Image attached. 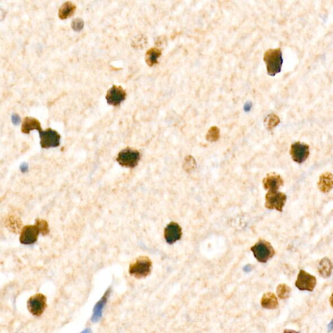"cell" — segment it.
<instances>
[{
    "label": "cell",
    "mask_w": 333,
    "mask_h": 333,
    "mask_svg": "<svg viewBox=\"0 0 333 333\" xmlns=\"http://www.w3.org/2000/svg\"><path fill=\"white\" fill-rule=\"evenodd\" d=\"M267 74L274 76L281 71L283 63L282 51L280 48L269 49L263 55Z\"/></svg>",
    "instance_id": "6da1fadb"
},
{
    "label": "cell",
    "mask_w": 333,
    "mask_h": 333,
    "mask_svg": "<svg viewBox=\"0 0 333 333\" xmlns=\"http://www.w3.org/2000/svg\"><path fill=\"white\" fill-rule=\"evenodd\" d=\"M152 265V261L149 258L139 257L134 263H131L129 273L137 279L145 278L151 272Z\"/></svg>",
    "instance_id": "7a4b0ae2"
},
{
    "label": "cell",
    "mask_w": 333,
    "mask_h": 333,
    "mask_svg": "<svg viewBox=\"0 0 333 333\" xmlns=\"http://www.w3.org/2000/svg\"><path fill=\"white\" fill-rule=\"evenodd\" d=\"M258 261L265 263L275 255V251L268 241L261 239L251 248Z\"/></svg>",
    "instance_id": "3957f363"
},
{
    "label": "cell",
    "mask_w": 333,
    "mask_h": 333,
    "mask_svg": "<svg viewBox=\"0 0 333 333\" xmlns=\"http://www.w3.org/2000/svg\"><path fill=\"white\" fill-rule=\"evenodd\" d=\"M141 158L140 152L127 148L119 153L117 161L120 166L127 168H134L138 165Z\"/></svg>",
    "instance_id": "277c9868"
},
{
    "label": "cell",
    "mask_w": 333,
    "mask_h": 333,
    "mask_svg": "<svg viewBox=\"0 0 333 333\" xmlns=\"http://www.w3.org/2000/svg\"><path fill=\"white\" fill-rule=\"evenodd\" d=\"M265 207L267 209L282 212L286 204L287 197L282 192L268 191L265 195Z\"/></svg>",
    "instance_id": "5b68a950"
},
{
    "label": "cell",
    "mask_w": 333,
    "mask_h": 333,
    "mask_svg": "<svg viewBox=\"0 0 333 333\" xmlns=\"http://www.w3.org/2000/svg\"><path fill=\"white\" fill-rule=\"evenodd\" d=\"M47 299L45 295L37 293L31 297L27 301V309L35 316H40L47 307Z\"/></svg>",
    "instance_id": "8992f818"
},
{
    "label": "cell",
    "mask_w": 333,
    "mask_h": 333,
    "mask_svg": "<svg viewBox=\"0 0 333 333\" xmlns=\"http://www.w3.org/2000/svg\"><path fill=\"white\" fill-rule=\"evenodd\" d=\"M41 138V146L43 148L57 147L60 144V135L54 130L48 128L39 132Z\"/></svg>",
    "instance_id": "52a82bcc"
},
{
    "label": "cell",
    "mask_w": 333,
    "mask_h": 333,
    "mask_svg": "<svg viewBox=\"0 0 333 333\" xmlns=\"http://www.w3.org/2000/svg\"><path fill=\"white\" fill-rule=\"evenodd\" d=\"M295 285L299 290L312 291L316 287V279L310 273L300 270Z\"/></svg>",
    "instance_id": "ba28073f"
},
{
    "label": "cell",
    "mask_w": 333,
    "mask_h": 333,
    "mask_svg": "<svg viewBox=\"0 0 333 333\" xmlns=\"http://www.w3.org/2000/svg\"><path fill=\"white\" fill-rule=\"evenodd\" d=\"M40 233V227L37 223L33 225L25 226L22 230L20 241L24 245L33 244L36 242Z\"/></svg>",
    "instance_id": "9c48e42d"
},
{
    "label": "cell",
    "mask_w": 333,
    "mask_h": 333,
    "mask_svg": "<svg viewBox=\"0 0 333 333\" xmlns=\"http://www.w3.org/2000/svg\"><path fill=\"white\" fill-rule=\"evenodd\" d=\"M290 153L293 161L296 163L302 164L306 161L310 154L309 146L300 142L295 143L291 146Z\"/></svg>",
    "instance_id": "30bf717a"
},
{
    "label": "cell",
    "mask_w": 333,
    "mask_h": 333,
    "mask_svg": "<svg viewBox=\"0 0 333 333\" xmlns=\"http://www.w3.org/2000/svg\"><path fill=\"white\" fill-rule=\"evenodd\" d=\"M126 93L120 86L114 85L107 93L106 99L108 104L118 106L126 99Z\"/></svg>",
    "instance_id": "8fae6325"
},
{
    "label": "cell",
    "mask_w": 333,
    "mask_h": 333,
    "mask_svg": "<svg viewBox=\"0 0 333 333\" xmlns=\"http://www.w3.org/2000/svg\"><path fill=\"white\" fill-rule=\"evenodd\" d=\"M182 235L181 227L174 222L168 224L164 230V237L168 244H173L176 241L180 240Z\"/></svg>",
    "instance_id": "7c38bea8"
},
{
    "label": "cell",
    "mask_w": 333,
    "mask_h": 333,
    "mask_svg": "<svg viewBox=\"0 0 333 333\" xmlns=\"http://www.w3.org/2000/svg\"><path fill=\"white\" fill-rule=\"evenodd\" d=\"M283 184L284 181L282 177L276 173L268 174L263 180V188L268 191H279V188L283 186Z\"/></svg>",
    "instance_id": "4fadbf2b"
},
{
    "label": "cell",
    "mask_w": 333,
    "mask_h": 333,
    "mask_svg": "<svg viewBox=\"0 0 333 333\" xmlns=\"http://www.w3.org/2000/svg\"><path fill=\"white\" fill-rule=\"evenodd\" d=\"M37 130L39 132L43 131L41 122L37 119L27 117L24 118L22 124L21 131L23 134H29L31 131Z\"/></svg>",
    "instance_id": "5bb4252c"
},
{
    "label": "cell",
    "mask_w": 333,
    "mask_h": 333,
    "mask_svg": "<svg viewBox=\"0 0 333 333\" xmlns=\"http://www.w3.org/2000/svg\"><path fill=\"white\" fill-rule=\"evenodd\" d=\"M318 187L323 193H328L333 189V174L331 172H325L320 176Z\"/></svg>",
    "instance_id": "9a60e30c"
},
{
    "label": "cell",
    "mask_w": 333,
    "mask_h": 333,
    "mask_svg": "<svg viewBox=\"0 0 333 333\" xmlns=\"http://www.w3.org/2000/svg\"><path fill=\"white\" fill-rule=\"evenodd\" d=\"M110 293V290L107 291L102 298L95 305L94 309H93L92 319H91L92 322H97L100 320L101 317H102L103 309H104L105 305L106 304Z\"/></svg>",
    "instance_id": "2e32d148"
},
{
    "label": "cell",
    "mask_w": 333,
    "mask_h": 333,
    "mask_svg": "<svg viewBox=\"0 0 333 333\" xmlns=\"http://www.w3.org/2000/svg\"><path fill=\"white\" fill-rule=\"evenodd\" d=\"M76 10V6L71 1L63 3L59 10V17L61 20H65L74 15Z\"/></svg>",
    "instance_id": "e0dca14e"
},
{
    "label": "cell",
    "mask_w": 333,
    "mask_h": 333,
    "mask_svg": "<svg viewBox=\"0 0 333 333\" xmlns=\"http://www.w3.org/2000/svg\"><path fill=\"white\" fill-rule=\"evenodd\" d=\"M261 305L265 309H275L279 306L278 299L274 293L267 292L262 298Z\"/></svg>",
    "instance_id": "ac0fdd59"
},
{
    "label": "cell",
    "mask_w": 333,
    "mask_h": 333,
    "mask_svg": "<svg viewBox=\"0 0 333 333\" xmlns=\"http://www.w3.org/2000/svg\"><path fill=\"white\" fill-rule=\"evenodd\" d=\"M333 265L332 262L328 258H324L320 262L318 265V272L324 278H328L332 275Z\"/></svg>",
    "instance_id": "d6986e66"
},
{
    "label": "cell",
    "mask_w": 333,
    "mask_h": 333,
    "mask_svg": "<svg viewBox=\"0 0 333 333\" xmlns=\"http://www.w3.org/2000/svg\"><path fill=\"white\" fill-rule=\"evenodd\" d=\"M162 51L157 48H152L146 51L145 61L148 66L152 67L157 64L158 59L161 56Z\"/></svg>",
    "instance_id": "ffe728a7"
},
{
    "label": "cell",
    "mask_w": 333,
    "mask_h": 333,
    "mask_svg": "<svg viewBox=\"0 0 333 333\" xmlns=\"http://www.w3.org/2000/svg\"><path fill=\"white\" fill-rule=\"evenodd\" d=\"M6 227L13 233H19L22 226L21 220L16 217L11 215L7 218L5 221Z\"/></svg>",
    "instance_id": "44dd1931"
},
{
    "label": "cell",
    "mask_w": 333,
    "mask_h": 333,
    "mask_svg": "<svg viewBox=\"0 0 333 333\" xmlns=\"http://www.w3.org/2000/svg\"><path fill=\"white\" fill-rule=\"evenodd\" d=\"M291 289L285 284L279 285L277 288V293L281 299H286L290 297Z\"/></svg>",
    "instance_id": "7402d4cb"
},
{
    "label": "cell",
    "mask_w": 333,
    "mask_h": 333,
    "mask_svg": "<svg viewBox=\"0 0 333 333\" xmlns=\"http://www.w3.org/2000/svg\"><path fill=\"white\" fill-rule=\"evenodd\" d=\"M264 122L267 128L268 129V130H271L279 124L280 120H279V118L276 115L271 114L265 118Z\"/></svg>",
    "instance_id": "603a6c76"
},
{
    "label": "cell",
    "mask_w": 333,
    "mask_h": 333,
    "mask_svg": "<svg viewBox=\"0 0 333 333\" xmlns=\"http://www.w3.org/2000/svg\"><path fill=\"white\" fill-rule=\"evenodd\" d=\"M220 137L219 129L216 126L212 127L208 130L207 135V140L208 142H215L219 140Z\"/></svg>",
    "instance_id": "cb8c5ba5"
},
{
    "label": "cell",
    "mask_w": 333,
    "mask_h": 333,
    "mask_svg": "<svg viewBox=\"0 0 333 333\" xmlns=\"http://www.w3.org/2000/svg\"><path fill=\"white\" fill-rule=\"evenodd\" d=\"M36 223L38 224L39 227H40L42 235L46 236L49 233V229L47 221H46L45 220L38 219L36 220Z\"/></svg>",
    "instance_id": "d4e9b609"
},
{
    "label": "cell",
    "mask_w": 333,
    "mask_h": 333,
    "mask_svg": "<svg viewBox=\"0 0 333 333\" xmlns=\"http://www.w3.org/2000/svg\"><path fill=\"white\" fill-rule=\"evenodd\" d=\"M195 160L192 156H188L186 158L185 160H184V166L186 170H191L193 169L194 167L195 166Z\"/></svg>",
    "instance_id": "484cf974"
},
{
    "label": "cell",
    "mask_w": 333,
    "mask_h": 333,
    "mask_svg": "<svg viewBox=\"0 0 333 333\" xmlns=\"http://www.w3.org/2000/svg\"><path fill=\"white\" fill-rule=\"evenodd\" d=\"M71 25H72V28L75 31H80L82 30L83 26H84V22H83L82 19H76L72 21Z\"/></svg>",
    "instance_id": "4316f807"
},
{
    "label": "cell",
    "mask_w": 333,
    "mask_h": 333,
    "mask_svg": "<svg viewBox=\"0 0 333 333\" xmlns=\"http://www.w3.org/2000/svg\"><path fill=\"white\" fill-rule=\"evenodd\" d=\"M12 122L15 125H18L21 123V119L20 118L19 115L13 114L11 117Z\"/></svg>",
    "instance_id": "83f0119b"
},
{
    "label": "cell",
    "mask_w": 333,
    "mask_h": 333,
    "mask_svg": "<svg viewBox=\"0 0 333 333\" xmlns=\"http://www.w3.org/2000/svg\"><path fill=\"white\" fill-rule=\"evenodd\" d=\"M251 106H251V104H249V103H248V104H246V105H245V111H249V110H251Z\"/></svg>",
    "instance_id": "f1b7e54d"
},
{
    "label": "cell",
    "mask_w": 333,
    "mask_h": 333,
    "mask_svg": "<svg viewBox=\"0 0 333 333\" xmlns=\"http://www.w3.org/2000/svg\"><path fill=\"white\" fill-rule=\"evenodd\" d=\"M283 333H299L295 332V331H293V330H285V332H283Z\"/></svg>",
    "instance_id": "f546056e"
},
{
    "label": "cell",
    "mask_w": 333,
    "mask_h": 333,
    "mask_svg": "<svg viewBox=\"0 0 333 333\" xmlns=\"http://www.w3.org/2000/svg\"><path fill=\"white\" fill-rule=\"evenodd\" d=\"M333 330V319L332 321V322L330 323V324L329 325V331L331 332V331Z\"/></svg>",
    "instance_id": "4dcf8cb0"
},
{
    "label": "cell",
    "mask_w": 333,
    "mask_h": 333,
    "mask_svg": "<svg viewBox=\"0 0 333 333\" xmlns=\"http://www.w3.org/2000/svg\"><path fill=\"white\" fill-rule=\"evenodd\" d=\"M330 304L333 308V293H332V296L330 297Z\"/></svg>",
    "instance_id": "1f68e13d"
},
{
    "label": "cell",
    "mask_w": 333,
    "mask_h": 333,
    "mask_svg": "<svg viewBox=\"0 0 333 333\" xmlns=\"http://www.w3.org/2000/svg\"><path fill=\"white\" fill-rule=\"evenodd\" d=\"M81 333H91V330L90 329H86V330L83 331V332Z\"/></svg>",
    "instance_id": "d6a6232c"
}]
</instances>
